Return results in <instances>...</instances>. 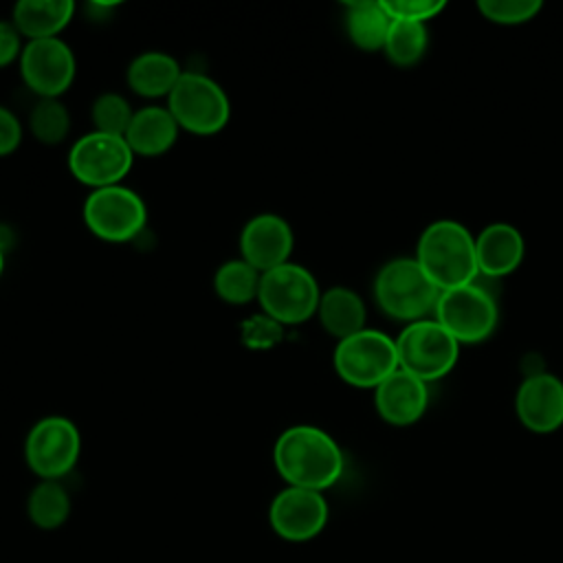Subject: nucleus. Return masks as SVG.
Masks as SVG:
<instances>
[{
  "label": "nucleus",
  "instance_id": "f257e3e1",
  "mask_svg": "<svg viewBox=\"0 0 563 563\" xmlns=\"http://www.w3.org/2000/svg\"><path fill=\"white\" fill-rule=\"evenodd\" d=\"M273 462L288 486L323 493L343 475V453L336 440L319 427L295 424L275 440Z\"/></svg>",
  "mask_w": 563,
  "mask_h": 563
},
{
  "label": "nucleus",
  "instance_id": "f03ea898",
  "mask_svg": "<svg viewBox=\"0 0 563 563\" xmlns=\"http://www.w3.org/2000/svg\"><path fill=\"white\" fill-rule=\"evenodd\" d=\"M416 262L440 292L473 284L479 275L475 238L455 220H435L422 229Z\"/></svg>",
  "mask_w": 563,
  "mask_h": 563
},
{
  "label": "nucleus",
  "instance_id": "7ed1b4c3",
  "mask_svg": "<svg viewBox=\"0 0 563 563\" xmlns=\"http://www.w3.org/2000/svg\"><path fill=\"white\" fill-rule=\"evenodd\" d=\"M440 290L424 275L416 257H396L380 266L374 277V299L378 308L405 323L433 314Z\"/></svg>",
  "mask_w": 563,
  "mask_h": 563
},
{
  "label": "nucleus",
  "instance_id": "20e7f679",
  "mask_svg": "<svg viewBox=\"0 0 563 563\" xmlns=\"http://www.w3.org/2000/svg\"><path fill=\"white\" fill-rule=\"evenodd\" d=\"M321 299L314 275L295 262H286L273 271L262 273L257 301L264 314L277 323L299 325L317 314Z\"/></svg>",
  "mask_w": 563,
  "mask_h": 563
},
{
  "label": "nucleus",
  "instance_id": "39448f33",
  "mask_svg": "<svg viewBox=\"0 0 563 563\" xmlns=\"http://www.w3.org/2000/svg\"><path fill=\"white\" fill-rule=\"evenodd\" d=\"M167 110L180 130L196 136L218 134L231 117V103L224 88L216 79L194 70L180 75L167 97Z\"/></svg>",
  "mask_w": 563,
  "mask_h": 563
},
{
  "label": "nucleus",
  "instance_id": "423d86ee",
  "mask_svg": "<svg viewBox=\"0 0 563 563\" xmlns=\"http://www.w3.org/2000/svg\"><path fill=\"white\" fill-rule=\"evenodd\" d=\"M332 365L343 383L358 389H376L398 369L396 341L380 330L365 328L336 341Z\"/></svg>",
  "mask_w": 563,
  "mask_h": 563
},
{
  "label": "nucleus",
  "instance_id": "0eeeda50",
  "mask_svg": "<svg viewBox=\"0 0 563 563\" xmlns=\"http://www.w3.org/2000/svg\"><path fill=\"white\" fill-rule=\"evenodd\" d=\"M394 341L398 367L424 383L446 376L460 358V343L429 317L407 323Z\"/></svg>",
  "mask_w": 563,
  "mask_h": 563
},
{
  "label": "nucleus",
  "instance_id": "6e6552de",
  "mask_svg": "<svg viewBox=\"0 0 563 563\" xmlns=\"http://www.w3.org/2000/svg\"><path fill=\"white\" fill-rule=\"evenodd\" d=\"M81 211L88 231L112 244L134 240L147 224V207L143 198L123 185L92 189L84 200Z\"/></svg>",
  "mask_w": 563,
  "mask_h": 563
},
{
  "label": "nucleus",
  "instance_id": "1a4fd4ad",
  "mask_svg": "<svg viewBox=\"0 0 563 563\" xmlns=\"http://www.w3.org/2000/svg\"><path fill=\"white\" fill-rule=\"evenodd\" d=\"M433 319L462 345L486 341L499 319L495 297L473 284L442 290L433 310Z\"/></svg>",
  "mask_w": 563,
  "mask_h": 563
},
{
  "label": "nucleus",
  "instance_id": "9d476101",
  "mask_svg": "<svg viewBox=\"0 0 563 563\" xmlns=\"http://www.w3.org/2000/svg\"><path fill=\"white\" fill-rule=\"evenodd\" d=\"M134 154L123 136L106 132H88L68 150V172L86 187L103 189L121 185L130 174Z\"/></svg>",
  "mask_w": 563,
  "mask_h": 563
},
{
  "label": "nucleus",
  "instance_id": "9b49d317",
  "mask_svg": "<svg viewBox=\"0 0 563 563\" xmlns=\"http://www.w3.org/2000/svg\"><path fill=\"white\" fill-rule=\"evenodd\" d=\"M81 455V435L66 416H46L37 420L24 440V460L42 479L68 475Z\"/></svg>",
  "mask_w": 563,
  "mask_h": 563
},
{
  "label": "nucleus",
  "instance_id": "f8f14e48",
  "mask_svg": "<svg viewBox=\"0 0 563 563\" xmlns=\"http://www.w3.org/2000/svg\"><path fill=\"white\" fill-rule=\"evenodd\" d=\"M24 86L40 99H59L75 81V53L62 37L26 42L18 59Z\"/></svg>",
  "mask_w": 563,
  "mask_h": 563
},
{
  "label": "nucleus",
  "instance_id": "ddd939ff",
  "mask_svg": "<svg viewBox=\"0 0 563 563\" xmlns=\"http://www.w3.org/2000/svg\"><path fill=\"white\" fill-rule=\"evenodd\" d=\"M268 521L286 541H310L328 523V501L319 490L288 486L275 495Z\"/></svg>",
  "mask_w": 563,
  "mask_h": 563
},
{
  "label": "nucleus",
  "instance_id": "4468645a",
  "mask_svg": "<svg viewBox=\"0 0 563 563\" xmlns=\"http://www.w3.org/2000/svg\"><path fill=\"white\" fill-rule=\"evenodd\" d=\"M292 246V227L288 220L271 211L253 216L240 233V257L257 273H266L290 262Z\"/></svg>",
  "mask_w": 563,
  "mask_h": 563
},
{
  "label": "nucleus",
  "instance_id": "2eb2a0df",
  "mask_svg": "<svg viewBox=\"0 0 563 563\" xmlns=\"http://www.w3.org/2000/svg\"><path fill=\"white\" fill-rule=\"evenodd\" d=\"M519 422L534 433H552L563 427V380L550 372H537L521 380L515 396Z\"/></svg>",
  "mask_w": 563,
  "mask_h": 563
},
{
  "label": "nucleus",
  "instance_id": "dca6fc26",
  "mask_svg": "<svg viewBox=\"0 0 563 563\" xmlns=\"http://www.w3.org/2000/svg\"><path fill=\"white\" fill-rule=\"evenodd\" d=\"M374 405L387 424L409 427L424 416L429 387L418 376L398 367L374 389Z\"/></svg>",
  "mask_w": 563,
  "mask_h": 563
},
{
  "label": "nucleus",
  "instance_id": "f3484780",
  "mask_svg": "<svg viewBox=\"0 0 563 563\" xmlns=\"http://www.w3.org/2000/svg\"><path fill=\"white\" fill-rule=\"evenodd\" d=\"M526 255V242L517 227L493 222L475 238L477 271L486 277H504L519 268Z\"/></svg>",
  "mask_w": 563,
  "mask_h": 563
},
{
  "label": "nucleus",
  "instance_id": "a211bd4d",
  "mask_svg": "<svg viewBox=\"0 0 563 563\" xmlns=\"http://www.w3.org/2000/svg\"><path fill=\"white\" fill-rule=\"evenodd\" d=\"M178 132L180 128L167 106H143L134 110L123 139L134 156L154 158L174 147Z\"/></svg>",
  "mask_w": 563,
  "mask_h": 563
},
{
  "label": "nucleus",
  "instance_id": "6ab92c4d",
  "mask_svg": "<svg viewBox=\"0 0 563 563\" xmlns=\"http://www.w3.org/2000/svg\"><path fill=\"white\" fill-rule=\"evenodd\" d=\"M183 73L185 70L174 55L163 51H145L130 62L125 70V81L134 95L145 99H158L169 97Z\"/></svg>",
  "mask_w": 563,
  "mask_h": 563
},
{
  "label": "nucleus",
  "instance_id": "aec40b11",
  "mask_svg": "<svg viewBox=\"0 0 563 563\" xmlns=\"http://www.w3.org/2000/svg\"><path fill=\"white\" fill-rule=\"evenodd\" d=\"M75 15L73 0H20L11 22L26 42L59 37Z\"/></svg>",
  "mask_w": 563,
  "mask_h": 563
},
{
  "label": "nucleus",
  "instance_id": "412c9836",
  "mask_svg": "<svg viewBox=\"0 0 563 563\" xmlns=\"http://www.w3.org/2000/svg\"><path fill=\"white\" fill-rule=\"evenodd\" d=\"M317 317L321 328L334 336L336 341L347 339L361 330H365V303L358 292L345 286H334L321 292Z\"/></svg>",
  "mask_w": 563,
  "mask_h": 563
},
{
  "label": "nucleus",
  "instance_id": "4be33fe9",
  "mask_svg": "<svg viewBox=\"0 0 563 563\" xmlns=\"http://www.w3.org/2000/svg\"><path fill=\"white\" fill-rule=\"evenodd\" d=\"M389 15L385 13L380 0L350 2L345 11V33L350 42L361 51H380L389 31Z\"/></svg>",
  "mask_w": 563,
  "mask_h": 563
},
{
  "label": "nucleus",
  "instance_id": "5701e85b",
  "mask_svg": "<svg viewBox=\"0 0 563 563\" xmlns=\"http://www.w3.org/2000/svg\"><path fill=\"white\" fill-rule=\"evenodd\" d=\"M262 273H257L242 257L227 260L213 275V290L220 301L229 306H246L257 299Z\"/></svg>",
  "mask_w": 563,
  "mask_h": 563
},
{
  "label": "nucleus",
  "instance_id": "b1692460",
  "mask_svg": "<svg viewBox=\"0 0 563 563\" xmlns=\"http://www.w3.org/2000/svg\"><path fill=\"white\" fill-rule=\"evenodd\" d=\"M26 510L42 530L59 528L70 515V497L57 479H42L29 495Z\"/></svg>",
  "mask_w": 563,
  "mask_h": 563
},
{
  "label": "nucleus",
  "instance_id": "393cba45",
  "mask_svg": "<svg viewBox=\"0 0 563 563\" xmlns=\"http://www.w3.org/2000/svg\"><path fill=\"white\" fill-rule=\"evenodd\" d=\"M427 46H429V35L424 24L391 20L383 51L391 64L405 68L420 62Z\"/></svg>",
  "mask_w": 563,
  "mask_h": 563
},
{
  "label": "nucleus",
  "instance_id": "a878e982",
  "mask_svg": "<svg viewBox=\"0 0 563 563\" xmlns=\"http://www.w3.org/2000/svg\"><path fill=\"white\" fill-rule=\"evenodd\" d=\"M29 130L42 145H59L70 132L68 108L59 99H37L29 114Z\"/></svg>",
  "mask_w": 563,
  "mask_h": 563
},
{
  "label": "nucleus",
  "instance_id": "bb28decb",
  "mask_svg": "<svg viewBox=\"0 0 563 563\" xmlns=\"http://www.w3.org/2000/svg\"><path fill=\"white\" fill-rule=\"evenodd\" d=\"M132 117H134V110H132L130 101L119 92L99 95L90 108V119H92L95 130L106 132V134L123 136Z\"/></svg>",
  "mask_w": 563,
  "mask_h": 563
},
{
  "label": "nucleus",
  "instance_id": "cd10ccee",
  "mask_svg": "<svg viewBox=\"0 0 563 563\" xmlns=\"http://www.w3.org/2000/svg\"><path fill=\"white\" fill-rule=\"evenodd\" d=\"M284 339V325L264 314L262 310L257 314H251L240 325V341L244 347L253 352H266L279 345Z\"/></svg>",
  "mask_w": 563,
  "mask_h": 563
},
{
  "label": "nucleus",
  "instance_id": "c85d7f7f",
  "mask_svg": "<svg viewBox=\"0 0 563 563\" xmlns=\"http://www.w3.org/2000/svg\"><path fill=\"white\" fill-rule=\"evenodd\" d=\"M479 13L495 24H523L541 11L539 0H479Z\"/></svg>",
  "mask_w": 563,
  "mask_h": 563
},
{
  "label": "nucleus",
  "instance_id": "c756f323",
  "mask_svg": "<svg viewBox=\"0 0 563 563\" xmlns=\"http://www.w3.org/2000/svg\"><path fill=\"white\" fill-rule=\"evenodd\" d=\"M380 4L389 15V20L418 22V24L429 22L444 9L442 0H380Z\"/></svg>",
  "mask_w": 563,
  "mask_h": 563
},
{
  "label": "nucleus",
  "instance_id": "7c9ffc66",
  "mask_svg": "<svg viewBox=\"0 0 563 563\" xmlns=\"http://www.w3.org/2000/svg\"><path fill=\"white\" fill-rule=\"evenodd\" d=\"M24 130L20 119L4 106H0V158L13 154L22 143Z\"/></svg>",
  "mask_w": 563,
  "mask_h": 563
},
{
  "label": "nucleus",
  "instance_id": "2f4dec72",
  "mask_svg": "<svg viewBox=\"0 0 563 563\" xmlns=\"http://www.w3.org/2000/svg\"><path fill=\"white\" fill-rule=\"evenodd\" d=\"M22 35L13 22L0 20V68L13 64L22 55Z\"/></svg>",
  "mask_w": 563,
  "mask_h": 563
},
{
  "label": "nucleus",
  "instance_id": "473e14b6",
  "mask_svg": "<svg viewBox=\"0 0 563 563\" xmlns=\"http://www.w3.org/2000/svg\"><path fill=\"white\" fill-rule=\"evenodd\" d=\"M2 273H4V251L0 246V277H2Z\"/></svg>",
  "mask_w": 563,
  "mask_h": 563
}]
</instances>
